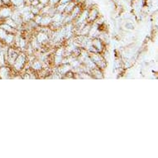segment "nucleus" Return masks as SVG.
Segmentation results:
<instances>
[{
  "label": "nucleus",
  "mask_w": 158,
  "mask_h": 158,
  "mask_svg": "<svg viewBox=\"0 0 158 158\" xmlns=\"http://www.w3.org/2000/svg\"><path fill=\"white\" fill-rule=\"evenodd\" d=\"M59 3H60V0H49V3H50L52 6H54Z\"/></svg>",
  "instance_id": "obj_6"
},
{
  "label": "nucleus",
  "mask_w": 158,
  "mask_h": 158,
  "mask_svg": "<svg viewBox=\"0 0 158 158\" xmlns=\"http://www.w3.org/2000/svg\"><path fill=\"white\" fill-rule=\"evenodd\" d=\"M32 68L34 70H41L42 69V64L40 60H34L32 65Z\"/></svg>",
  "instance_id": "obj_5"
},
{
  "label": "nucleus",
  "mask_w": 158,
  "mask_h": 158,
  "mask_svg": "<svg viewBox=\"0 0 158 158\" xmlns=\"http://www.w3.org/2000/svg\"><path fill=\"white\" fill-rule=\"evenodd\" d=\"M37 41H38L39 44H43L47 42V41H48L47 34H46V33H43V32L38 33V35L37 36Z\"/></svg>",
  "instance_id": "obj_3"
},
{
  "label": "nucleus",
  "mask_w": 158,
  "mask_h": 158,
  "mask_svg": "<svg viewBox=\"0 0 158 158\" xmlns=\"http://www.w3.org/2000/svg\"><path fill=\"white\" fill-rule=\"evenodd\" d=\"M27 63V56L24 54L17 56L14 61V67L17 70H22Z\"/></svg>",
  "instance_id": "obj_2"
},
{
  "label": "nucleus",
  "mask_w": 158,
  "mask_h": 158,
  "mask_svg": "<svg viewBox=\"0 0 158 158\" xmlns=\"http://www.w3.org/2000/svg\"><path fill=\"white\" fill-rule=\"evenodd\" d=\"M88 54H89V56L91 59V60H92L93 62L96 65V66L99 67V69L103 70L106 67V60H105L104 56L100 53H99V52H89Z\"/></svg>",
  "instance_id": "obj_1"
},
{
  "label": "nucleus",
  "mask_w": 158,
  "mask_h": 158,
  "mask_svg": "<svg viewBox=\"0 0 158 158\" xmlns=\"http://www.w3.org/2000/svg\"><path fill=\"white\" fill-rule=\"evenodd\" d=\"M98 17V12L96 9H92L91 11L88 13V17L87 19L89 22H93L96 19V17Z\"/></svg>",
  "instance_id": "obj_4"
}]
</instances>
